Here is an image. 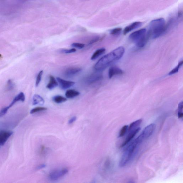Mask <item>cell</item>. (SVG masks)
<instances>
[{"label":"cell","mask_w":183,"mask_h":183,"mask_svg":"<svg viewBox=\"0 0 183 183\" xmlns=\"http://www.w3.org/2000/svg\"><path fill=\"white\" fill-rule=\"evenodd\" d=\"M125 52V48L120 47L102 57L95 64L94 69L97 71H101L116 61L120 60Z\"/></svg>","instance_id":"6da1fadb"},{"label":"cell","mask_w":183,"mask_h":183,"mask_svg":"<svg viewBox=\"0 0 183 183\" xmlns=\"http://www.w3.org/2000/svg\"><path fill=\"white\" fill-rule=\"evenodd\" d=\"M167 29V27L166 25L164 18H159L151 21L148 34L149 37L155 39L163 35Z\"/></svg>","instance_id":"7a4b0ae2"},{"label":"cell","mask_w":183,"mask_h":183,"mask_svg":"<svg viewBox=\"0 0 183 183\" xmlns=\"http://www.w3.org/2000/svg\"><path fill=\"white\" fill-rule=\"evenodd\" d=\"M149 37L148 33L147 34L146 29L144 28L132 33L129 36V39L138 48H141L145 46Z\"/></svg>","instance_id":"3957f363"},{"label":"cell","mask_w":183,"mask_h":183,"mask_svg":"<svg viewBox=\"0 0 183 183\" xmlns=\"http://www.w3.org/2000/svg\"><path fill=\"white\" fill-rule=\"evenodd\" d=\"M141 144L136 139L126 149L120 159L119 166L124 167L130 161L135 154L136 151Z\"/></svg>","instance_id":"277c9868"},{"label":"cell","mask_w":183,"mask_h":183,"mask_svg":"<svg viewBox=\"0 0 183 183\" xmlns=\"http://www.w3.org/2000/svg\"><path fill=\"white\" fill-rule=\"evenodd\" d=\"M156 125L155 124L152 123L147 126L143 131L142 133L139 136L138 138L141 142H143L152 135L156 128Z\"/></svg>","instance_id":"5b68a950"},{"label":"cell","mask_w":183,"mask_h":183,"mask_svg":"<svg viewBox=\"0 0 183 183\" xmlns=\"http://www.w3.org/2000/svg\"><path fill=\"white\" fill-rule=\"evenodd\" d=\"M68 169L67 168H62L60 169H55L52 171L49 174V178L52 181L58 180L61 177H63L68 173Z\"/></svg>","instance_id":"8992f818"},{"label":"cell","mask_w":183,"mask_h":183,"mask_svg":"<svg viewBox=\"0 0 183 183\" xmlns=\"http://www.w3.org/2000/svg\"><path fill=\"white\" fill-rule=\"evenodd\" d=\"M56 79L60 88L63 90H66L75 84V82L64 80L59 77H57Z\"/></svg>","instance_id":"52a82bcc"},{"label":"cell","mask_w":183,"mask_h":183,"mask_svg":"<svg viewBox=\"0 0 183 183\" xmlns=\"http://www.w3.org/2000/svg\"><path fill=\"white\" fill-rule=\"evenodd\" d=\"M13 133L12 132L6 131H0V148L4 145Z\"/></svg>","instance_id":"ba28073f"},{"label":"cell","mask_w":183,"mask_h":183,"mask_svg":"<svg viewBox=\"0 0 183 183\" xmlns=\"http://www.w3.org/2000/svg\"><path fill=\"white\" fill-rule=\"evenodd\" d=\"M140 127H138V128L135 129V130H132L129 132L128 135L127 136L125 141L122 144L121 146V147L125 146L129 143L130 142V141L135 136L136 134L140 131Z\"/></svg>","instance_id":"9c48e42d"},{"label":"cell","mask_w":183,"mask_h":183,"mask_svg":"<svg viewBox=\"0 0 183 183\" xmlns=\"http://www.w3.org/2000/svg\"><path fill=\"white\" fill-rule=\"evenodd\" d=\"M142 23L140 22H135L129 26L126 27L123 31V34L126 35L134 29H137L142 26Z\"/></svg>","instance_id":"30bf717a"},{"label":"cell","mask_w":183,"mask_h":183,"mask_svg":"<svg viewBox=\"0 0 183 183\" xmlns=\"http://www.w3.org/2000/svg\"><path fill=\"white\" fill-rule=\"evenodd\" d=\"M81 68L79 67H70L65 70L64 75L67 77H71L81 71Z\"/></svg>","instance_id":"8fae6325"},{"label":"cell","mask_w":183,"mask_h":183,"mask_svg":"<svg viewBox=\"0 0 183 183\" xmlns=\"http://www.w3.org/2000/svg\"><path fill=\"white\" fill-rule=\"evenodd\" d=\"M123 72L122 70L117 67H111L109 69L108 71V76L109 78H111L116 75L123 74Z\"/></svg>","instance_id":"7c38bea8"},{"label":"cell","mask_w":183,"mask_h":183,"mask_svg":"<svg viewBox=\"0 0 183 183\" xmlns=\"http://www.w3.org/2000/svg\"><path fill=\"white\" fill-rule=\"evenodd\" d=\"M102 78L101 74L98 73L94 74L88 77L87 79V82L89 84H92L101 80Z\"/></svg>","instance_id":"4fadbf2b"},{"label":"cell","mask_w":183,"mask_h":183,"mask_svg":"<svg viewBox=\"0 0 183 183\" xmlns=\"http://www.w3.org/2000/svg\"><path fill=\"white\" fill-rule=\"evenodd\" d=\"M25 100V95L24 93H23V92H21V93L18 94V95L15 97L14 99H13L12 102L10 104L9 106L6 107H7V108L9 110V109L11 108V107H12L17 102L20 101L24 102Z\"/></svg>","instance_id":"5bb4252c"},{"label":"cell","mask_w":183,"mask_h":183,"mask_svg":"<svg viewBox=\"0 0 183 183\" xmlns=\"http://www.w3.org/2000/svg\"><path fill=\"white\" fill-rule=\"evenodd\" d=\"M58 82L52 75H50V81L48 85H47V88L48 89L52 90L58 86Z\"/></svg>","instance_id":"9a60e30c"},{"label":"cell","mask_w":183,"mask_h":183,"mask_svg":"<svg viewBox=\"0 0 183 183\" xmlns=\"http://www.w3.org/2000/svg\"><path fill=\"white\" fill-rule=\"evenodd\" d=\"M44 103V100L40 95L36 94L33 96L32 103L33 105H42Z\"/></svg>","instance_id":"2e32d148"},{"label":"cell","mask_w":183,"mask_h":183,"mask_svg":"<svg viewBox=\"0 0 183 183\" xmlns=\"http://www.w3.org/2000/svg\"><path fill=\"white\" fill-rule=\"evenodd\" d=\"M80 95V92L74 90H68L65 93V96L68 98H73Z\"/></svg>","instance_id":"e0dca14e"},{"label":"cell","mask_w":183,"mask_h":183,"mask_svg":"<svg viewBox=\"0 0 183 183\" xmlns=\"http://www.w3.org/2000/svg\"><path fill=\"white\" fill-rule=\"evenodd\" d=\"M106 50L105 48L99 49L94 53L91 57L92 60H95L105 52Z\"/></svg>","instance_id":"ac0fdd59"},{"label":"cell","mask_w":183,"mask_h":183,"mask_svg":"<svg viewBox=\"0 0 183 183\" xmlns=\"http://www.w3.org/2000/svg\"><path fill=\"white\" fill-rule=\"evenodd\" d=\"M142 121V119H140L132 122V123L130 124V126L128 128V131L130 132V131L135 130V129L138 128L137 127L141 123Z\"/></svg>","instance_id":"d6986e66"},{"label":"cell","mask_w":183,"mask_h":183,"mask_svg":"<svg viewBox=\"0 0 183 183\" xmlns=\"http://www.w3.org/2000/svg\"><path fill=\"white\" fill-rule=\"evenodd\" d=\"M53 100L55 103H61L66 101L67 99L61 95H56L53 97Z\"/></svg>","instance_id":"ffe728a7"},{"label":"cell","mask_w":183,"mask_h":183,"mask_svg":"<svg viewBox=\"0 0 183 183\" xmlns=\"http://www.w3.org/2000/svg\"><path fill=\"white\" fill-rule=\"evenodd\" d=\"M47 108L46 107H36V108H33L30 111V113L31 114H33L35 113H37L39 112L47 110Z\"/></svg>","instance_id":"44dd1931"},{"label":"cell","mask_w":183,"mask_h":183,"mask_svg":"<svg viewBox=\"0 0 183 183\" xmlns=\"http://www.w3.org/2000/svg\"><path fill=\"white\" fill-rule=\"evenodd\" d=\"M128 126L127 125H125L122 127V128L121 129L120 133H119V137H121L124 136L128 131Z\"/></svg>","instance_id":"7402d4cb"},{"label":"cell","mask_w":183,"mask_h":183,"mask_svg":"<svg viewBox=\"0 0 183 183\" xmlns=\"http://www.w3.org/2000/svg\"><path fill=\"white\" fill-rule=\"evenodd\" d=\"M14 87L15 84L12 80H8L6 85V90H11L14 88Z\"/></svg>","instance_id":"603a6c76"},{"label":"cell","mask_w":183,"mask_h":183,"mask_svg":"<svg viewBox=\"0 0 183 183\" xmlns=\"http://www.w3.org/2000/svg\"><path fill=\"white\" fill-rule=\"evenodd\" d=\"M183 102H181L179 103L178 108V117L179 118H183Z\"/></svg>","instance_id":"cb8c5ba5"},{"label":"cell","mask_w":183,"mask_h":183,"mask_svg":"<svg viewBox=\"0 0 183 183\" xmlns=\"http://www.w3.org/2000/svg\"><path fill=\"white\" fill-rule=\"evenodd\" d=\"M122 31V28H116L111 30L110 34L112 35H117L120 34Z\"/></svg>","instance_id":"d4e9b609"},{"label":"cell","mask_w":183,"mask_h":183,"mask_svg":"<svg viewBox=\"0 0 183 183\" xmlns=\"http://www.w3.org/2000/svg\"><path fill=\"white\" fill-rule=\"evenodd\" d=\"M43 73V70H41V71H40L39 73H38L37 76L36 83V87L38 86L39 85V84L40 82L41 81L42 77V75Z\"/></svg>","instance_id":"484cf974"},{"label":"cell","mask_w":183,"mask_h":183,"mask_svg":"<svg viewBox=\"0 0 183 183\" xmlns=\"http://www.w3.org/2000/svg\"><path fill=\"white\" fill-rule=\"evenodd\" d=\"M71 46L73 47L82 49L84 48L85 44L83 43H74L72 44Z\"/></svg>","instance_id":"4316f807"},{"label":"cell","mask_w":183,"mask_h":183,"mask_svg":"<svg viewBox=\"0 0 183 183\" xmlns=\"http://www.w3.org/2000/svg\"><path fill=\"white\" fill-rule=\"evenodd\" d=\"M180 68V67H179V65H178V66L176 67L175 68H174L172 70H171V71L169 72V75H172L178 72L179 69Z\"/></svg>","instance_id":"83f0119b"},{"label":"cell","mask_w":183,"mask_h":183,"mask_svg":"<svg viewBox=\"0 0 183 183\" xmlns=\"http://www.w3.org/2000/svg\"><path fill=\"white\" fill-rule=\"evenodd\" d=\"M76 51V50L75 48L71 49L64 50L62 51L63 52L66 54H70L75 53Z\"/></svg>","instance_id":"f1b7e54d"},{"label":"cell","mask_w":183,"mask_h":183,"mask_svg":"<svg viewBox=\"0 0 183 183\" xmlns=\"http://www.w3.org/2000/svg\"><path fill=\"white\" fill-rule=\"evenodd\" d=\"M100 39V38L99 36L95 37V38H93V39H92L91 41L88 44L91 45L97 42H98Z\"/></svg>","instance_id":"f546056e"},{"label":"cell","mask_w":183,"mask_h":183,"mask_svg":"<svg viewBox=\"0 0 183 183\" xmlns=\"http://www.w3.org/2000/svg\"><path fill=\"white\" fill-rule=\"evenodd\" d=\"M77 120V117L76 116H73L71 118L69 121L68 123L69 124H72L74 122Z\"/></svg>","instance_id":"4dcf8cb0"},{"label":"cell","mask_w":183,"mask_h":183,"mask_svg":"<svg viewBox=\"0 0 183 183\" xmlns=\"http://www.w3.org/2000/svg\"><path fill=\"white\" fill-rule=\"evenodd\" d=\"M45 149H46V148H45V147L44 146H42L41 149V153L42 154L44 153L45 152Z\"/></svg>","instance_id":"1f68e13d"},{"label":"cell","mask_w":183,"mask_h":183,"mask_svg":"<svg viewBox=\"0 0 183 183\" xmlns=\"http://www.w3.org/2000/svg\"><path fill=\"white\" fill-rule=\"evenodd\" d=\"M46 165L44 164H42L41 165L37 167L38 169H41L44 168L46 167Z\"/></svg>","instance_id":"d6a6232c"},{"label":"cell","mask_w":183,"mask_h":183,"mask_svg":"<svg viewBox=\"0 0 183 183\" xmlns=\"http://www.w3.org/2000/svg\"><path fill=\"white\" fill-rule=\"evenodd\" d=\"M183 60H182V61H181L180 62H179V63L178 65H179V67H181L183 65Z\"/></svg>","instance_id":"836d02e7"}]
</instances>
